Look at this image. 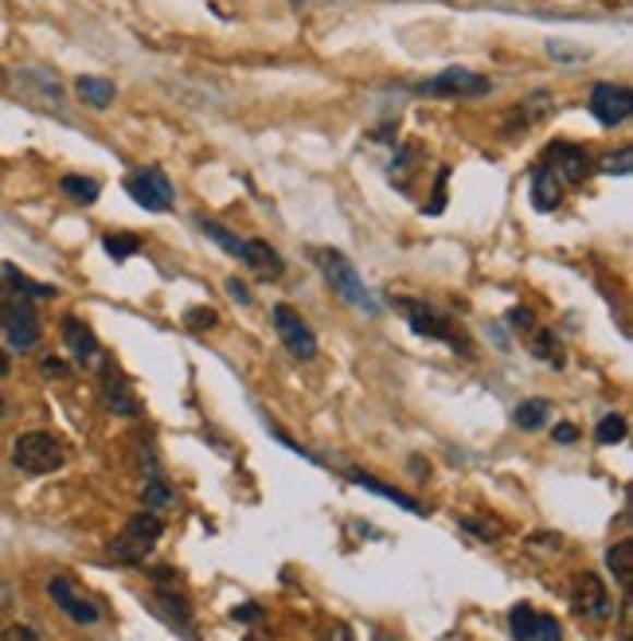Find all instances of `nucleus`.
Returning <instances> with one entry per match:
<instances>
[{
	"mask_svg": "<svg viewBox=\"0 0 633 641\" xmlns=\"http://www.w3.org/2000/svg\"><path fill=\"white\" fill-rule=\"evenodd\" d=\"M316 266H321V274H325V282L336 289V298H345L348 306L363 309V313H380V306H375V298L368 294V286H363V278L356 274V266L345 259L341 251H333V247H321V251L313 254Z\"/></svg>",
	"mask_w": 633,
	"mask_h": 641,
	"instance_id": "nucleus-1",
	"label": "nucleus"
},
{
	"mask_svg": "<svg viewBox=\"0 0 633 641\" xmlns=\"http://www.w3.org/2000/svg\"><path fill=\"white\" fill-rule=\"evenodd\" d=\"M12 462L16 470L24 474L39 477V474H51L59 465L67 462V450L56 435H47V430H32V435H20L16 447H12Z\"/></svg>",
	"mask_w": 633,
	"mask_h": 641,
	"instance_id": "nucleus-2",
	"label": "nucleus"
},
{
	"mask_svg": "<svg viewBox=\"0 0 633 641\" xmlns=\"http://www.w3.org/2000/svg\"><path fill=\"white\" fill-rule=\"evenodd\" d=\"M160 532H165V521H160L157 512H138V517L121 529V536L110 544V556L118 559V563H145V556L153 551Z\"/></svg>",
	"mask_w": 633,
	"mask_h": 641,
	"instance_id": "nucleus-3",
	"label": "nucleus"
},
{
	"mask_svg": "<svg viewBox=\"0 0 633 641\" xmlns=\"http://www.w3.org/2000/svg\"><path fill=\"white\" fill-rule=\"evenodd\" d=\"M493 83L477 71H466V67H446L438 71L434 79H422L415 83V94H434V98H477V94H489Z\"/></svg>",
	"mask_w": 633,
	"mask_h": 641,
	"instance_id": "nucleus-4",
	"label": "nucleus"
},
{
	"mask_svg": "<svg viewBox=\"0 0 633 641\" xmlns=\"http://www.w3.org/2000/svg\"><path fill=\"white\" fill-rule=\"evenodd\" d=\"M274 329H278V336H282V344H286V353L294 356V360H313L316 356V336H313V329L306 325V317L298 313L294 306H274Z\"/></svg>",
	"mask_w": 633,
	"mask_h": 641,
	"instance_id": "nucleus-5",
	"label": "nucleus"
},
{
	"mask_svg": "<svg viewBox=\"0 0 633 641\" xmlns=\"http://www.w3.org/2000/svg\"><path fill=\"white\" fill-rule=\"evenodd\" d=\"M0 329L12 348H36L39 344V317L24 298H9L0 306Z\"/></svg>",
	"mask_w": 633,
	"mask_h": 641,
	"instance_id": "nucleus-6",
	"label": "nucleus"
},
{
	"mask_svg": "<svg viewBox=\"0 0 633 641\" xmlns=\"http://www.w3.org/2000/svg\"><path fill=\"white\" fill-rule=\"evenodd\" d=\"M126 192H130L145 212H168V207H172V185H168V177L160 168L130 173V177H126Z\"/></svg>",
	"mask_w": 633,
	"mask_h": 641,
	"instance_id": "nucleus-7",
	"label": "nucleus"
},
{
	"mask_svg": "<svg viewBox=\"0 0 633 641\" xmlns=\"http://www.w3.org/2000/svg\"><path fill=\"white\" fill-rule=\"evenodd\" d=\"M548 168L556 173L563 185H583V180L595 173L590 165V153L583 145H571V141H556L548 150Z\"/></svg>",
	"mask_w": 633,
	"mask_h": 641,
	"instance_id": "nucleus-8",
	"label": "nucleus"
},
{
	"mask_svg": "<svg viewBox=\"0 0 633 641\" xmlns=\"http://www.w3.org/2000/svg\"><path fill=\"white\" fill-rule=\"evenodd\" d=\"M630 110H633V98L625 86L598 83L595 91H590V114H595L602 126H622V121L630 118Z\"/></svg>",
	"mask_w": 633,
	"mask_h": 641,
	"instance_id": "nucleus-9",
	"label": "nucleus"
},
{
	"mask_svg": "<svg viewBox=\"0 0 633 641\" xmlns=\"http://www.w3.org/2000/svg\"><path fill=\"white\" fill-rule=\"evenodd\" d=\"M47 591H51V598H56V606L67 614V618H71V622L91 626V622H98V618H103V610H98V606H94L86 595H79L75 583H71V579H63V575L51 579V586H47Z\"/></svg>",
	"mask_w": 633,
	"mask_h": 641,
	"instance_id": "nucleus-10",
	"label": "nucleus"
},
{
	"mask_svg": "<svg viewBox=\"0 0 633 641\" xmlns=\"http://www.w3.org/2000/svg\"><path fill=\"white\" fill-rule=\"evenodd\" d=\"M395 306L407 313V321H410V329L419 336H430V341H450V344H457V336H454V325H450L446 317L442 313H434L430 306H422V301H407V298H399Z\"/></svg>",
	"mask_w": 633,
	"mask_h": 641,
	"instance_id": "nucleus-11",
	"label": "nucleus"
},
{
	"mask_svg": "<svg viewBox=\"0 0 633 641\" xmlns=\"http://www.w3.org/2000/svg\"><path fill=\"white\" fill-rule=\"evenodd\" d=\"M575 610L583 614V618H595V622H602V618H610V614H614V603H610V591L602 586V579H598V575H583V579H578Z\"/></svg>",
	"mask_w": 633,
	"mask_h": 641,
	"instance_id": "nucleus-12",
	"label": "nucleus"
},
{
	"mask_svg": "<svg viewBox=\"0 0 633 641\" xmlns=\"http://www.w3.org/2000/svg\"><path fill=\"white\" fill-rule=\"evenodd\" d=\"M63 341L67 348H71V356H75V364H83V368H91V364H98V336H94V329L86 325L83 317H63Z\"/></svg>",
	"mask_w": 633,
	"mask_h": 641,
	"instance_id": "nucleus-13",
	"label": "nucleus"
},
{
	"mask_svg": "<svg viewBox=\"0 0 633 641\" xmlns=\"http://www.w3.org/2000/svg\"><path fill=\"white\" fill-rule=\"evenodd\" d=\"M239 259L247 262V270L251 274H259V278H282V270H286V262H282V254L274 251L266 239H242V251Z\"/></svg>",
	"mask_w": 633,
	"mask_h": 641,
	"instance_id": "nucleus-14",
	"label": "nucleus"
},
{
	"mask_svg": "<svg viewBox=\"0 0 633 641\" xmlns=\"http://www.w3.org/2000/svg\"><path fill=\"white\" fill-rule=\"evenodd\" d=\"M103 403L114 411V415H126V418L138 415V400H133L130 383L121 380L114 368H106V376H103Z\"/></svg>",
	"mask_w": 633,
	"mask_h": 641,
	"instance_id": "nucleus-15",
	"label": "nucleus"
},
{
	"mask_svg": "<svg viewBox=\"0 0 633 641\" xmlns=\"http://www.w3.org/2000/svg\"><path fill=\"white\" fill-rule=\"evenodd\" d=\"M559 200H563V180L548 165L536 168V177H532V207L536 212H556Z\"/></svg>",
	"mask_w": 633,
	"mask_h": 641,
	"instance_id": "nucleus-16",
	"label": "nucleus"
},
{
	"mask_svg": "<svg viewBox=\"0 0 633 641\" xmlns=\"http://www.w3.org/2000/svg\"><path fill=\"white\" fill-rule=\"evenodd\" d=\"M157 614L168 626H180V633H184L188 641H196V633H192V606L184 603V595H177V591H157Z\"/></svg>",
	"mask_w": 633,
	"mask_h": 641,
	"instance_id": "nucleus-17",
	"label": "nucleus"
},
{
	"mask_svg": "<svg viewBox=\"0 0 633 641\" xmlns=\"http://www.w3.org/2000/svg\"><path fill=\"white\" fill-rule=\"evenodd\" d=\"M551 103H556L551 94H544V91H540V94H532L528 103H521L513 114H509V133H521V130H528V126H536L540 118H548V114H551Z\"/></svg>",
	"mask_w": 633,
	"mask_h": 641,
	"instance_id": "nucleus-18",
	"label": "nucleus"
},
{
	"mask_svg": "<svg viewBox=\"0 0 633 641\" xmlns=\"http://www.w3.org/2000/svg\"><path fill=\"white\" fill-rule=\"evenodd\" d=\"M75 91H79V98L91 106V110H106V106L118 98V91H114L110 79H98V75H83L75 83Z\"/></svg>",
	"mask_w": 633,
	"mask_h": 641,
	"instance_id": "nucleus-19",
	"label": "nucleus"
},
{
	"mask_svg": "<svg viewBox=\"0 0 633 641\" xmlns=\"http://www.w3.org/2000/svg\"><path fill=\"white\" fill-rule=\"evenodd\" d=\"M353 482H356V485H363V489L380 492V497H387V501L403 505V509H407V512H419V517H422V509H419V501H415V497H407V492L392 489V485H380L372 474H363V470H353Z\"/></svg>",
	"mask_w": 633,
	"mask_h": 641,
	"instance_id": "nucleus-20",
	"label": "nucleus"
},
{
	"mask_svg": "<svg viewBox=\"0 0 633 641\" xmlns=\"http://www.w3.org/2000/svg\"><path fill=\"white\" fill-rule=\"evenodd\" d=\"M551 415H556V411H551L548 400H524L521 407H516V427H521V430H540V427H548Z\"/></svg>",
	"mask_w": 633,
	"mask_h": 641,
	"instance_id": "nucleus-21",
	"label": "nucleus"
},
{
	"mask_svg": "<svg viewBox=\"0 0 633 641\" xmlns=\"http://www.w3.org/2000/svg\"><path fill=\"white\" fill-rule=\"evenodd\" d=\"M606 563H610V571H614L618 583L630 586V579H633V539H618L614 548L606 551Z\"/></svg>",
	"mask_w": 633,
	"mask_h": 641,
	"instance_id": "nucleus-22",
	"label": "nucleus"
},
{
	"mask_svg": "<svg viewBox=\"0 0 633 641\" xmlns=\"http://www.w3.org/2000/svg\"><path fill=\"white\" fill-rule=\"evenodd\" d=\"M4 278L16 286L20 298H56V294H59L56 286H47V282H32L28 274H20L16 266H4Z\"/></svg>",
	"mask_w": 633,
	"mask_h": 641,
	"instance_id": "nucleus-23",
	"label": "nucleus"
},
{
	"mask_svg": "<svg viewBox=\"0 0 633 641\" xmlns=\"http://www.w3.org/2000/svg\"><path fill=\"white\" fill-rule=\"evenodd\" d=\"M141 501H145V509L150 512H160V509H172V501H177V497H172V489H168L165 485V477H150V482H145V489H141Z\"/></svg>",
	"mask_w": 633,
	"mask_h": 641,
	"instance_id": "nucleus-24",
	"label": "nucleus"
},
{
	"mask_svg": "<svg viewBox=\"0 0 633 641\" xmlns=\"http://www.w3.org/2000/svg\"><path fill=\"white\" fill-rule=\"evenodd\" d=\"M59 188H63V192L71 195L75 204H86V207L98 200V192H103V188H98V180H91V177H63V180H59Z\"/></svg>",
	"mask_w": 633,
	"mask_h": 641,
	"instance_id": "nucleus-25",
	"label": "nucleus"
},
{
	"mask_svg": "<svg viewBox=\"0 0 633 641\" xmlns=\"http://www.w3.org/2000/svg\"><path fill=\"white\" fill-rule=\"evenodd\" d=\"M103 247H106V254H110L114 262H126V259H133V254L141 251V239H138V235L110 232V235L103 239Z\"/></svg>",
	"mask_w": 633,
	"mask_h": 641,
	"instance_id": "nucleus-26",
	"label": "nucleus"
},
{
	"mask_svg": "<svg viewBox=\"0 0 633 641\" xmlns=\"http://www.w3.org/2000/svg\"><path fill=\"white\" fill-rule=\"evenodd\" d=\"M509 622H513V638H516V641H532V630H536V610H532L528 603L513 606V614H509Z\"/></svg>",
	"mask_w": 633,
	"mask_h": 641,
	"instance_id": "nucleus-27",
	"label": "nucleus"
},
{
	"mask_svg": "<svg viewBox=\"0 0 633 641\" xmlns=\"http://www.w3.org/2000/svg\"><path fill=\"white\" fill-rule=\"evenodd\" d=\"M625 415H606L602 423H598V430H595V438L602 442V447H614V442H622L625 438Z\"/></svg>",
	"mask_w": 633,
	"mask_h": 641,
	"instance_id": "nucleus-28",
	"label": "nucleus"
},
{
	"mask_svg": "<svg viewBox=\"0 0 633 641\" xmlns=\"http://www.w3.org/2000/svg\"><path fill=\"white\" fill-rule=\"evenodd\" d=\"M200 232H204L212 242H219L224 251H231V254H239V251H242V239H239V235L227 232L224 224H212V219H204V224H200Z\"/></svg>",
	"mask_w": 633,
	"mask_h": 641,
	"instance_id": "nucleus-29",
	"label": "nucleus"
},
{
	"mask_svg": "<svg viewBox=\"0 0 633 641\" xmlns=\"http://www.w3.org/2000/svg\"><path fill=\"white\" fill-rule=\"evenodd\" d=\"M556 336L548 333V329H532V353L540 356V360H556Z\"/></svg>",
	"mask_w": 633,
	"mask_h": 641,
	"instance_id": "nucleus-30",
	"label": "nucleus"
},
{
	"mask_svg": "<svg viewBox=\"0 0 633 641\" xmlns=\"http://www.w3.org/2000/svg\"><path fill=\"white\" fill-rule=\"evenodd\" d=\"M563 630H559V618L551 614H536V630H532V641H559Z\"/></svg>",
	"mask_w": 633,
	"mask_h": 641,
	"instance_id": "nucleus-31",
	"label": "nucleus"
},
{
	"mask_svg": "<svg viewBox=\"0 0 633 641\" xmlns=\"http://www.w3.org/2000/svg\"><path fill=\"white\" fill-rule=\"evenodd\" d=\"M184 321H188V329H215L219 325V313H215V309H204V306H196V309H188L184 313Z\"/></svg>",
	"mask_w": 633,
	"mask_h": 641,
	"instance_id": "nucleus-32",
	"label": "nucleus"
},
{
	"mask_svg": "<svg viewBox=\"0 0 633 641\" xmlns=\"http://www.w3.org/2000/svg\"><path fill=\"white\" fill-rule=\"evenodd\" d=\"M602 173H618V177H625V173H630V150L610 153V157L602 161Z\"/></svg>",
	"mask_w": 633,
	"mask_h": 641,
	"instance_id": "nucleus-33",
	"label": "nucleus"
},
{
	"mask_svg": "<svg viewBox=\"0 0 633 641\" xmlns=\"http://www.w3.org/2000/svg\"><path fill=\"white\" fill-rule=\"evenodd\" d=\"M0 641H39V633L32 626H9V630L0 633Z\"/></svg>",
	"mask_w": 633,
	"mask_h": 641,
	"instance_id": "nucleus-34",
	"label": "nucleus"
},
{
	"mask_svg": "<svg viewBox=\"0 0 633 641\" xmlns=\"http://www.w3.org/2000/svg\"><path fill=\"white\" fill-rule=\"evenodd\" d=\"M509 325H513L516 333H532V329H536V325H532L528 309H513V313H509Z\"/></svg>",
	"mask_w": 633,
	"mask_h": 641,
	"instance_id": "nucleus-35",
	"label": "nucleus"
},
{
	"mask_svg": "<svg viewBox=\"0 0 633 641\" xmlns=\"http://www.w3.org/2000/svg\"><path fill=\"white\" fill-rule=\"evenodd\" d=\"M227 294H231V298L239 301V306H251V289L242 286L239 278H227Z\"/></svg>",
	"mask_w": 633,
	"mask_h": 641,
	"instance_id": "nucleus-36",
	"label": "nucleus"
},
{
	"mask_svg": "<svg viewBox=\"0 0 633 641\" xmlns=\"http://www.w3.org/2000/svg\"><path fill=\"white\" fill-rule=\"evenodd\" d=\"M325 641H353V630H348L345 622H336V626H329V638Z\"/></svg>",
	"mask_w": 633,
	"mask_h": 641,
	"instance_id": "nucleus-37",
	"label": "nucleus"
},
{
	"mask_svg": "<svg viewBox=\"0 0 633 641\" xmlns=\"http://www.w3.org/2000/svg\"><path fill=\"white\" fill-rule=\"evenodd\" d=\"M548 56H556V59H583V51H571V47L548 44Z\"/></svg>",
	"mask_w": 633,
	"mask_h": 641,
	"instance_id": "nucleus-38",
	"label": "nucleus"
},
{
	"mask_svg": "<svg viewBox=\"0 0 633 641\" xmlns=\"http://www.w3.org/2000/svg\"><path fill=\"white\" fill-rule=\"evenodd\" d=\"M44 372H47V376H67L71 368H67L63 360H44Z\"/></svg>",
	"mask_w": 633,
	"mask_h": 641,
	"instance_id": "nucleus-39",
	"label": "nucleus"
},
{
	"mask_svg": "<svg viewBox=\"0 0 633 641\" xmlns=\"http://www.w3.org/2000/svg\"><path fill=\"white\" fill-rule=\"evenodd\" d=\"M556 438H559V442H575V438H578V430H575V427H568V423H563V427H556Z\"/></svg>",
	"mask_w": 633,
	"mask_h": 641,
	"instance_id": "nucleus-40",
	"label": "nucleus"
},
{
	"mask_svg": "<svg viewBox=\"0 0 633 641\" xmlns=\"http://www.w3.org/2000/svg\"><path fill=\"white\" fill-rule=\"evenodd\" d=\"M235 618H247V622H251V618H259V606H242V610H235Z\"/></svg>",
	"mask_w": 633,
	"mask_h": 641,
	"instance_id": "nucleus-41",
	"label": "nucleus"
},
{
	"mask_svg": "<svg viewBox=\"0 0 633 641\" xmlns=\"http://www.w3.org/2000/svg\"><path fill=\"white\" fill-rule=\"evenodd\" d=\"M9 368H12V364H9V353L0 348V376H9Z\"/></svg>",
	"mask_w": 633,
	"mask_h": 641,
	"instance_id": "nucleus-42",
	"label": "nucleus"
},
{
	"mask_svg": "<svg viewBox=\"0 0 633 641\" xmlns=\"http://www.w3.org/2000/svg\"><path fill=\"white\" fill-rule=\"evenodd\" d=\"M442 641H466V638H457V633H450V638H442Z\"/></svg>",
	"mask_w": 633,
	"mask_h": 641,
	"instance_id": "nucleus-43",
	"label": "nucleus"
},
{
	"mask_svg": "<svg viewBox=\"0 0 633 641\" xmlns=\"http://www.w3.org/2000/svg\"><path fill=\"white\" fill-rule=\"evenodd\" d=\"M0 415H4V400H0Z\"/></svg>",
	"mask_w": 633,
	"mask_h": 641,
	"instance_id": "nucleus-44",
	"label": "nucleus"
},
{
	"mask_svg": "<svg viewBox=\"0 0 633 641\" xmlns=\"http://www.w3.org/2000/svg\"><path fill=\"white\" fill-rule=\"evenodd\" d=\"M247 641H254V638H247Z\"/></svg>",
	"mask_w": 633,
	"mask_h": 641,
	"instance_id": "nucleus-45",
	"label": "nucleus"
}]
</instances>
